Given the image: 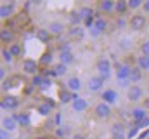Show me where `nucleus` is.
<instances>
[{"mask_svg": "<svg viewBox=\"0 0 149 139\" xmlns=\"http://www.w3.org/2000/svg\"><path fill=\"white\" fill-rule=\"evenodd\" d=\"M16 118H17V122H19V125H21V127H30V124H31V122H30V115H28V113H19Z\"/></svg>", "mask_w": 149, "mask_h": 139, "instance_id": "obj_29", "label": "nucleus"}, {"mask_svg": "<svg viewBox=\"0 0 149 139\" xmlns=\"http://www.w3.org/2000/svg\"><path fill=\"white\" fill-rule=\"evenodd\" d=\"M0 40L3 42V44H14V32L10 30V28H7V26H3L2 30H0Z\"/></svg>", "mask_w": 149, "mask_h": 139, "instance_id": "obj_20", "label": "nucleus"}, {"mask_svg": "<svg viewBox=\"0 0 149 139\" xmlns=\"http://www.w3.org/2000/svg\"><path fill=\"white\" fill-rule=\"evenodd\" d=\"M7 49L10 51V54H12L14 58H21V54H23V47H21V44H17V42L10 44V45H9Z\"/></svg>", "mask_w": 149, "mask_h": 139, "instance_id": "obj_27", "label": "nucleus"}, {"mask_svg": "<svg viewBox=\"0 0 149 139\" xmlns=\"http://www.w3.org/2000/svg\"><path fill=\"white\" fill-rule=\"evenodd\" d=\"M56 134H57L59 138H63V136L66 134V131H64V129H57V131H56Z\"/></svg>", "mask_w": 149, "mask_h": 139, "instance_id": "obj_48", "label": "nucleus"}, {"mask_svg": "<svg viewBox=\"0 0 149 139\" xmlns=\"http://www.w3.org/2000/svg\"><path fill=\"white\" fill-rule=\"evenodd\" d=\"M14 14V2H9V4H2L0 5V19L5 21V19H10Z\"/></svg>", "mask_w": 149, "mask_h": 139, "instance_id": "obj_10", "label": "nucleus"}, {"mask_svg": "<svg viewBox=\"0 0 149 139\" xmlns=\"http://www.w3.org/2000/svg\"><path fill=\"white\" fill-rule=\"evenodd\" d=\"M128 11V0H116V7H114V12H118L120 16H125Z\"/></svg>", "mask_w": 149, "mask_h": 139, "instance_id": "obj_24", "label": "nucleus"}, {"mask_svg": "<svg viewBox=\"0 0 149 139\" xmlns=\"http://www.w3.org/2000/svg\"><path fill=\"white\" fill-rule=\"evenodd\" d=\"M52 110H54V103L52 101H43V103H40L37 106V111L42 115V117H47V115H50L52 113Z\"/></svg>", "mask_w": 149, "mask_h": 139, "instance_id": "obj_16", "label": "nucleus"}, {"mask_svg": "<svg viewBox=\"0 0 149 139\" xmlns=\"http://www.w3.org/2000/svg\"><path fill=\"white\" fill-rule=\"evenodd\" d=\"M68 21L71 26H80V23H83V18L80 16V11H73L68 14Z\"/></svg>", "mask_w": 149, "mask_h": 139, "instance_id": "obj_22", "label": "nucleus"}, {"mask_svg": "<svg viewBox=\"0 0 149 139\" xmlns=\"http://www.w3.org/2000/svg\"><path fill=\"white\" fill-rule=\"evenodd\" d=\"M114 7H116V0H99V11L104 14L114 12Z\"/></svg>", "mask_w": 149, "mask_h": 139, "instance_id": "obj_13", "label": "nucleus"}, {"mask_svg": "<svg viewBox=\"0 0 149 139\" xmlns=\"http://www.w3.org/2000/svg\"><path fill=\"white\" fill-rule=\"evenodd\" d=\"M142 70L139 68V66H134L132 71H130V84H139L141 80H142Z\"/></svg>", "mask_w": 149, "mask_h": 139, "instance_id": "obj_23", "label": "nucleus"}, {"mask_svg": "<svg viewBox=\"0 0 149 139\" xmlns=\"http://www.w3.org/2000/svg\"><path fill=\"white\" fill-rule=\"evenodd\" d=\"M142 106H144L146 110L149 108V98H146V99H144V103H142Z\"/></svg>", "mask_w": 149, "mask_h": 139, "instance_id": "obj_49", "label": "nucleus"}, {"mask_svg": "<svg viewBox=\"0 0 149 139\" xmlns=\"http://www.w3.org/2000/svg\"><path fill=\"white\" fill-rule=\"evenodd\" d=\"M130 71H132V66L127 63H116L114 66V75L118 82H127V80L130 82Z\"/></svg>", "mask_w": 149, "mask_h": 139, "instance_id": "obj_2", "label": "nucleus"}, {"mask_svg": "<svg viewBox=\"0 0 149 139\" xmlns=\"http://www.w3.org/2000/svg\"><path fill=\"white\" fill-rule=\"evenodd\" d=\"M17 125H19V122H17V118L16 117H3L2 118V129L3 131H7V132H14L16 129H17Z\"/></svg>", "mask_w": 149, "mask_h": 139, "instance_id": "obj_9", "label": "nucleus"}, {"mask_svg": "<svg viewBox=\"0 0 149 139\" xmlns=\"http://www.w3.org/2000/svg\"><path fill=\"white\" fill-rule=\"evenodd\" d=\"M137 131H139V127H137V125H134V127H132V129L128 131V134H127V138H128V139H132L134 136H135V134H137Z\"/></svg>", "mask_w": 149, "mask_h": 139, "instance_id": "obj_40", "label": "nucleus"}, {"mask_svg": "<svg viewBox=\"0 0 149 139\" xmlns=\"http://www.w3.org/2000/svg\"><path fill=\"white\" fill-rule=\"evenodd\" d=\"M139 51L142 56H149V40H142L139 45Z\"/></svg>", "mask_w": 149, "mask_h": 139, "instance_id": "obj_35", "label": "nucleus"}, {"mask_svg": "<svg viewBox=\"0 0 149 139\" xmlns=\"http://www.w3.org/2000/svg\"><path fill=\"white\" fill-rule=\"evenodd\" d=\"M35 38H37L38 42H42V44H49V42L52 40V33H50L47 28H37Z\"/></svg>", "mask_w": 149, "mask_h": 139, "instance_id": "obj_12", "label": "nucleus"}, {"mask_svg": "<svg viewBox=\"0 0 149 139\" xmlns=\"http://www.w3.org/2000/svg\"><path fill=\"white\" fill-rule=\"evenodd\" d=\"M111 139H128V138H127V134L123 132V134H113Z\"/></svg>", "mask_w": 149, "mask_h": 139, "instance_id": "obj_43", "label": "nucleus"}, {"mask_svg": "<svg viewBox=\"0 0 149 139\" xmlns=\"http://www.w3.org/2000/svg\"><path fill=\"white\" fill-rule=\"evenodd\" d=\"M5 73H7L5 71V66H0V78H2V82L5 80Z\"/></svg>", "mask_w": 149, "mask_h": 139, "instance_id": "obj_44", "label": "nucleus"}, {"mask_svg": "<svg viewBox=\"0 0 149 139\" xmlns=\"http://www.w3.org/2000/svg\"><path fill=\"white\" fill-rule=\"evenodd\" d=\"M42 2H43V0H31V4H33V5H40Z\"/></svg>", "mask_w": 149, "mask_h": 139, "instance_id": "obj_50", "label": "nucleus"}, {"mask_svg": "<svg viewBox=\"0 0 149 139\" xmlns=\"http://www.w3.org/2000/svg\"><path fill=\"white\" fill-rule=\"evenodd\" d=\"M68 35H70V38H73L76 42H81V40L85 38V30L80 28V26H71V28L68 30Z\"/></svg>", "mask_w": 149, "mask_h": 139, "instance_id": "obj_17", "label": "nucleus"}, {"mask_svg": "<svg viewBox=\"0 0 149 139\" xmlns=\"http://www.w3.org/2000/svg\"><path fill=\"white\" fill-rule=\"evenodd\" d=\"M128 28L134 30V32H141L146 28V16L142 14H134L130 19H128Z\"/></svg>", "mask_w": 149, "mask_h": 139, "instance_id": "obj_6", "label": "nucleus"}, {"mask_svg": "<svg viewBox=\"0 0 149 139\" xmlns=\"http://www.w3.org/2000/svg\"><path fill=\"white\" fill-rule=\"evenodd\" d=\"M127 99H128L130 103H141V101L144 99V91H142V87L137 85V84H132V85L127 89Z\"/></svg>", "mask_w": 149, "mask_h": 139, "instance_id": "obj_3", "label": "nucleus"}, {"mask_svg": "<svg viewBox=\"0 0 149 139\" xmlns=\"http://www.w3.org/2000/svg\"><path fill=\"white\" fill-rule=\"evenodd\" d=\"M142 5H144V0H128V9H132V11H135Z\"/></svg>", "mask_w": 149, "mask_h": 139, "instance_id": "obj_36", "label": "nucleus"}, {"mask_svg": "<svg viewBox=\"0 0 149 139\" xmlns=\"http://www.w3.org/2000/svg\"><path fill=\"white\" fill-rule=\"evenodd\" d=\"M137 66L142 70V71H149V56H137Z\"/></svg>", "mask_w": 149, "mask_h": 139, "instance_id": "obj_26", "label": "nucleus"}, {"mask_svg": "<svg viewBox=\"0 0 149 139\" xmlns=\"http://www.w3.org/2000/svg\"><path fill=\"white\" fill-rule=\"evenodd\" d=\"M135 125H137L139 129H142V127H148V125H149V117H146V118H142V120H141V122H137Z\"/></svg>", "mask_w": 149, "mask_h": 139, "instance_id": "obj_39", "label": "nucleus"}, {"mask_svg": "<svg viewBox=\"0 0 149 139\" xmlns=\"http://www.w3.org/2000/svg\"><path fill=\"white\" fill-rule=\"evenodd\" d=\"M9 87H10V82H9V80H3V82H2V89L5 91V89H9Z\"/></svg>", "mask_w": 149, "mask_h": 139, "instance_id": "obj_47", "label": "nucleus"}, {"mask_svg": "<svg viewBox=\"0 0 149 139\" xmlns=\"http://www.w3.org/2000/svg\"><path fill=\"white\" fill-rule=\"evenodd\" d=\"M42 82H43V77L42 75H35L33 80H31V85L33 87H42Z\"/></svg>", "mask_w": 149, "mask_h": 139, "instance_id": "obj_37", "label": "nucleus"}, {"mask_svg": "<svg viewBox=\"0 0 149 139\" xmlns=\"http://www.w3.org/2000/svg\"><path fill=\"white\" fill-rule=\"evenodd\" d=\"M52 59H54V56H52V52H45L42 58H40V65H43V66H47V65H50L52 63Z\"/></svg>", "mask_w": 149, "mask_h": 139, "instance_id": "obj_34", "label": "nucleus"}, {"mask_svg": "<svg viewBox=\"0 0 149 139\" xmlns=\"http://www.w3.org/2000/svg\"><path fill=\"white\" fill-rule=\"evenodd\" d=\"M66 89L71 91V92H74V94H78V91L81 89V80H80L78 77H70L68 82H66Z\"/></svg>", "mask_w": 149, "mask_h": 139, "instance_id": "obj_15", "label": "nucleus"}, {"mask_svg": "<svg viewBox=\"0 0 149 139\" xmlns=\"http://www.w3.org/2000/svg\"><path fill=\"white\" fill-rule=\"evenodd\" d=\"M71 139H87V136H85V134H81V132H78V134H74Z\"/></svg>", "mask_w": 149, "mask_h": 139, "instance_id": "obj_46", "label": "nucleus"}, {"mask_svg": "<svg viewBox=\"0 0 149 139\" xmlns=\"http://www.w3.org/2000/svg\"><path fill=\"white\" fill-rule=\"evenodd\" d=\"M0 54H2V61H3L5 65H10V63L14 61V56L10 54V51H9V49H5V47H3Z\"/></svg>", "mask_w": 149, "mask_h": 139, "instance_id": "obj_30", "label": "nucleus"}, {"mask_svg": "<svg viewBox=\"0 0 149 139\" xmlns=\"http://www.w3.org/2000/svg\"><path fill=\"white\" fill-rule=\"evenodd\" d=\"M35 139H50L49 136H38V138H35Z\"/></svg>", "mask_w": 149, "mask_h": 139, "instance_id": "obj_51", "label": "nucleus"}, {"mask_svg": "<svg viewBox=\"0 0 149 139\" xmlns=\"http://www.w3.org/2000/svg\"><path fill=\"white\" fill-rule=\"evenodd\" d=\"M99 35H101V32H99L95 26H92V28H90V37H99Z\"/></svg>", "mask_w": 149, "mask_h": 139, "instance_id": "obj_42", "label": "nucleus"}, {"mask_svg": "<svg viewBox=\"0 0 149 139\" xmlns=\"http://www.w3.org/2000/svg\"><path fill=\"white\" fill-rule=\"evenodd\" d=\"M127 25H128V21H125V18H123V16H120V18L116 19V26H118V28H125Z\"/></svg>", "mask_w": 149, "mask_h": 139, "instance_id": "obj_38", "label": "nucleus"}, {"mask_svg": "<svg viewBox=\"0 0 149 139\" xmlns=\"http://www.w3.org/2000/svg\"><path fill=\"white\" fill-rule=\"evenodd\" d=\"M38 66H40V63H38V61L31 59V58H26V59H23L21 70H23V73H24V75L35 77V75H38Z\"/></svg>", "mask_w": 149, "mask_h": 139, "instance_id": "obj_5", "label": "nucleus"}, {"mask_svg": "<svg viewBox=\"0 0 149 139\" xmlns=\"http://www.w3.org/2000/svg\"><path fill=\"white\" fill-rule=\"evenodd\" d=\"M104 78H101L99 75H95V77H90L88 78V84H87V87H88V91L90 92H101L102 89H104Z\"/></svg>", "mask_w": 149, "mask_h": 139, "instance_id": "obj_8", "label": "nucleus"}, {"mask_svg": "<svg viewBox=\"0 0 149 139\" xmlns=\"http://www.w3.org/2000/svg\"><path fill=\"white\" fill-rule=\"evenodd\" d=\"M142 9H144V12L149 14V0H144V5H142Z\"/></svg>", "mask_w": 149, "mask_h": 139, "instance_id": "obj_45", "label": "nucleus"}, {"mask_svg": "<svg viewBox=\"0 0 149 139\" xmlns=\"http://www.w3.org/2000/svg\"><path fill=\"white\" fill-rule=\"evenodd\" d=\"M73 61H74V56H73V52H71V51H68V52H61V54H59V63H63V65L70 66Z\"/></svg>", "mask_w": 149, "mask_h": 139, "instance_id": "obj_25", "label": "nucleus"}, {"mask_svg": "<svg viewBox=\"0 0 149 139\" xmlns=\"http://www.w3.org/2000/svg\"><path fill=\"white\" fill-rule=\"evenodd\" d=\"M113 113L111 106L109 104H106L104 101H99V103L94 106V115L99 118V120H106V118H109Z\"/></svg>", "mask_w": 149, "mask_h": 139, "instance_id": "obj_4", "label": "nucleus"}, {"mask_svg": "<svg viewBox=\"0 0 149 139\" xmlns=\"http://www.w3.org/2000/svg\"><path fill=\"white\" fill-rule=\"evenodd\" d=\"M130 117H132V120L137 124V122H141L142 118H146L148 117V113H146V108L144 106H137V108H134L132 111H130Z\"/></svg>", "mask_w": 149, "mask_h": 139, "instance_id": "obj_18", "label": "nucleus"}, {"mask_svg": "<svg viewBox=\"0 0 149 139\" xmlns=\"http://www.w3.org/2000/svg\"><path fill=\"white\" fill-rule=\"evenodd\" d=\"M101 98H102V101H104V103L109 104V106L118 101V94H116V91H114V89H106V91L102 92V96H101Z\"/></svg>", "mask_w": 149, "mask_h": 139, "instance_id": "obj_14", "label": "nucleus"}, {"mask_svg": "<svg viewBox=\"0 0 149 139\" xmlns=\"http://www.w3.org/2000/svg\"><path fill=\"white\" fill-rule=\"evenodd\" d=\"M47 30L52 33V37H59V35L64 33V25L59 23V21H52V23H49Z\"/></svg>", "mask_w": 149, "mask_h": 139, "instance_id": "obj_19", "label": "nucleus"}, {"mask_svg": "<svg viewBox=\"0 0 149 139\" xmlns=\"http://www.w3.org/2000/svg\"><path fill=\"white\" fill-rule=\"evenodd\" d=\"M50 84H52V82H50V78H49V80H47V78H43V82H42V87H40V89H47V87H50Z\"/></svg>", "mask_w": 149, "mask_h": 139, "instance_id": "obj_41", "label": "nucleus"}, {"mask_svg": "<svg viewBox=\"0 0 149 139\" xmlns=\"http://www.w3.org/2000/svg\"><path fill=\"white\" fill-rule=\"evenodd\" d=\"M2 110L5 111V110H16L17 106H19V98L17 96H12V94H5L3 98H2Z\"/></svg>", "mask_w": 149, "mask_h": 139, "instance_id": "obj_7", "label": "nucleus"}, {"mask_svg": "<svg viewBox=\"0 0 149 139\" xmlns=\"http://www.w3.org/2000/svg\"><path fill=\"white\" fill-rule=\"evenodd\" d=\"M95 71H97V75H99L101 78L108 80V78L111 77V71H113L111 61H109L108 58H101V59H97V63H95Z\"/></svg>", "mask_w": 149, "mask_h": 139, "instance_id": "obj_1", "label": "nucleus"}, {"mask_svg": "<svg viewBox=\"0 0 149 139\" xmlns=\"http://www.w3.org/2000/svg\"><path fill=\"white\" fill-rule=\"evenodd\" d=\"M71 106H73V110L76 111V113H83V111H87V108H88V103H87V99H83V98H76L73 103H71Z\"/></svg>", "mask_w": 149, "mask_h": 139, "instance_id": "obj_21", "label": "nucleus"}, {"mask_svg": "<svg viewBox=\"0 0 149 139\" xmlns=\"http://www.w3.org/2000/svg\"><path fill=\"white\" fill-rule=\"evenodd\" d=\"M94 26H95V28L102 33V32H106V28H108V21H106L104 18L97 16V18H95V25H94Z\"/></svg>", "mask_w": 149, "mask_h": 139, "instance_id": "obj_28", "label": "nucleus"}, {"mask_svg": "<svg viewBox=\"0 0 149 139\" xmlns=\"http://www.w3.org/2000/svg\"><path fill=\"white\" fill-rule=\"evenodd\" d=\"M54 71H56V75H57V77H63V75H66V73H68V66H66V65H63V63H57V65L54 66Z\"/></svg>", "mask_w": 149, "mask_h": 139, "instance_id": "obj_32", "label": "nucleus"}, {"mask_svg": "<svg viewBox=\"0 0 149 139\" xmlns=\"http://www.w3.org/2000/svg\"><path fill=\"white\" fill-rule=\"evenodd\" d=\"M80 16L83 18V21L85 19H88V18H92L94 16V9L92 7H88V5H85V7H81L80 9Z\"/></svg>", "mask_w": 149, "mask_h": 139, "instance_id": "obj_31", "label": "nucleus"}, {"mask_svg": "<svg viewBox=\"0 0 149 139\" xmlns=\"http://www.w3.org/2000/svg\"><path fill=\"white\" fill-rule=\"evenodd\" d=\"M76 98H78V94H74V92H71V91H68L66 87L61 89V92H59V103H63V104L73 103Z\"/></svg>", "mask_w": 149, "mask_h": 139, "instance_id": "obj_11", "label": "nucleus"}, {"mask_svg": "<svg viewBox=\"0 0 149 139\" xmlns=\"http://www.w3.org/2000/svg\"><path fill=\"white\" fill-rule=\"evenodd\" d=\"M111 132L113 134H123V132H125V125H123L121 122H114L111 125Z\"/></svg>", "mask_w": 149, "mask_h": 139, "instance_id": "obj_33", "label": "nucleus"}]
</instances>
